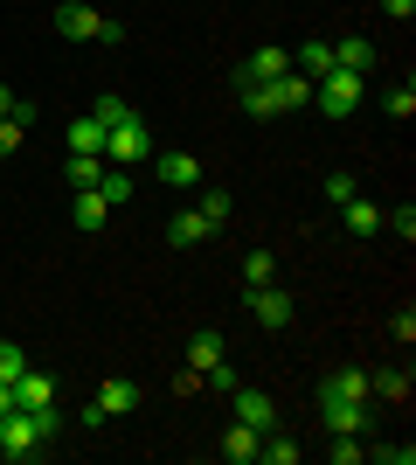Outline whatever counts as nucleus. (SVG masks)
Returning <instances> with one entry per match:
<instances>
[{"mask_svg":"<svg viewBox=\"0 0 416 465\" xmlns=\"http://www.w3.org/2000/svg\"><path fill=\"white\" fill-rule=\"evenodd\" d=\"M382 15H389V21H410V15H416V0H382Z\"/></svg>","mask_w":416,"mask_h":465,"instance_id":"nucleus-32","label":"nucleus"},{"mask_svg":"<svg viewBox=\"0 0 416 465\" xmlns=\"http://www.w3.org/2000/svg\"><path fill=\"white\" fill-rule=\"evenodd\" d=\"M271 278H277V257L271 251H250V257H243V285H250V292L271 285Z\"/></svg>","mask_w":416,"mask_h":465,"instance_id":"nucleus-23","label":"nucleus"},{"mask_svg":"<svg viewBox=\"0 0 416 465\" xmlns=\"http://www.w3.org/2000/svg\"><path fill=\"white\" fill-rule=\"evenodd\" d=\"M7 410H15V389H7V382H0V417H7Z\"/></svg>","mask_w":416,"mask_h":465,"instance_id":"nucleus-34","label":"nucleus"},{"mask_svg":"<svg viewBox=\"0 0 416 465\" xmlns=\"http://www.w3.org/2000/svg\"><path fill=\"white\" fill-rule=\"evenodd\" d=\"M91 403H98L104 417H132V410H139V382H132V375H111V382H104Z\"/></svg>","mask_w":416,"mask_h":465,"instance_id":"nucleus-9","label":"nucleus"},{"mask_svg":"<svg viewBox=\"0 0 416 465\" xmlns=\"http://www.w3.org/2000/svg\"><path fill=\"white\" fill-rule=\"evenodd\" d=\"M257 445H264V430L229 424V438H222V459H229V465H250V459H257Z\"/></svg>","mask_w":416,"mask_h":465,"instance_id":"nucleus-17","label":"nucleus"},{"mask_svg":"<svg viewBox=\"0 0 416 465\" xmlns=\"http://www.w3.org/2000/svg\"><path fill=\"white\" fill-rule=\"evenodd\" d=\"M98 7H83V0H63L56 7V35H70V42H98Z\"/></svg>","mask_w":416,"mask_h":465,"instance_id":"nucleus-6","label":"nucleus"},{"mask_svg":"<svg viewBox=\"0 0 416 465\" xmlns=\"http://www.w3.org/2000/svg\"><path fill=\"white\" fill-rule=\"evenodd\" d=\"M7 112H15V91H7V84H0V118H7Z\"/></svg>","mask_w":416,"mask_h":465,"instance_id":"nucleus-33","label":"nucleus"},{"mask_svg":"<svg viewBox=\"0 0 416 465\" xmlns=\"http://www.w3.org/2000/svg\"><path fill=\"white\" fill-rule=\"evenodd\" d=\"M21 369H28V354H21L15 341H0V382L15 389V375H21Z\"/></svg>","mask_w":416,"mask_h":465,"instance_id":"nucleus-26","label":"nucleus"},{"mask_svg":"<svg viewBox=\"0 0 416 465\" xmlns=\"http://www.w3.org/2000/svg\"><path fill=\"white\" fill-rule=\"evenodd\" d=\"M285 70H292V49H257V56L250 63H237V84H264V77H285Z\"/></svg>","mask_w":416,"mask_h":465,"instance_id":"nucleus-8","label":"nucleus"},{"mask_svg":"<svg viewBox=\"0 0 416 465\" xmlns=\"http://www.w3.org/2000/svg\"><path fill=\"white\" fill-rule=\"evenodd\" d=\"M250 312H257L264 327H292V292H277V285H257V292H250Z\"/></svg>","mask_w":416,"mask_h":465,"instance_id":"nucleus-10","label":"nucleus"},{"mask_svg":"<svg viewBox=\"0 0 416 465\" xmlns=\"http://www.w3.org/2000/svg\"><path fill=\"white\" fill-rule=\"evenodd\" d=\"M70 153H98V160H104V125H98L91 112H83L77 125H70Z\"/></svg>","mask_w":416,"mask_h":465,"instance_id":"nucleus-19","label":"nucleus"},{"mask_svg":"<svg viewBox=\"0 0 416 465\" xmlns=\"http://www.w3.org/2000/svg\"><path fill=\"white\" fill-rule=\"evenodd\" d=\"M229 396H237V424H250V430H277V403L271 396H264V389H229Z\"/></svg>","mask_w":416,"mask_h":465,"instance_id":"nucleus-5","label":"nucleus"},{"mask_svg":"<svg viewBox=\"0 0 416 465\" xmlns=\"http://www.w3.org/2000/svg\"><path fill=\"white\" fill-rule=\"evenodd\" d=\"M389 112H396V118H416V84H396V91H389Z\"/></svg>","mask_w":416,"mask_h":465,"instance_id":"nucleus-30","label":"nucleus"},{"mask_svg":"<svg viewBox=\"0 0 416 465\" xmlns=\"http://www.w3.org/2000/svg\"><path fill=\"white\" fill-rule=\"evenodd\" d=\"M153 174L167 181V188H201V160H195V153H160Z\"/></svg>","mask_w":416,"mask_h":465,"instance_id":"nucleus-13","label":"nucleus"},{"mask_svg":"<svg viewBox=\"0 0 416 465\" xmlns=\"http://www.w3.org/2000/svg\"><path fill=\"white\" fill-rule=\"evenodd\" d=\"M188 369H195L201 382L222 369V333H195V341H188Z\"/></svg>","mask_w":416,"mask_h":465,"instance_id":"nucleus-15","label":"nucleus"},{"mask_svg":"<svg viewBox=\"0 0 416 465\" xmlns=\"http://www.w3.org/2000/svg\"><path fill=\"white\" fill-rule=\"evenodd\" d=\"M91 118L111 133V125H119V118H132V112H125V97H98V104H91Z\"/></svg>","mask_w":416,"mask_h":465,"instance_id":"nucleus-27","label":"nucleus"},{"mask_svg":"<svg viewBox=\"0 0 416 465\" xmlns=\"http://www.w3.org/2000/svg\"><path fill=\"white\" fill-rule=\"evenodd\" d=\"M98 194L111 202V209H125V202H132V174H125V167H104V174H98Z\"/></svg>","mask_w":416,"mask_h":465,"instance_id":"nucleus-20","label":"nucleus"},{"mask_svg":"<svg viewBox=\"0 0 416 465\" xmlns=\"http://www.w3.org/2000/svg\"><path fill=\"white\" fill-rule=\"evenodd\" d=\"M104 160H111V167H139V160H153V133H146L139 118H119V125L104 133Z\"/></svg>","mask_w":416,"mask_h":465,"instance_id":"nucleus-4","label":"nucleus"},{"mask_svg":"<svg viewBox=\"0 0 416 465\" xmlns=\"http://www.w3.org/2000/svg\"><path fill=\"white\" fill-rule=\"evenodd\" d=\"M326 459H334V465H361V459H368V445H361V438H347V430H334Z\"/></svg>","mask_w":416,"mask_h":465,"instance_id":"nucleus-25","label":"nucleus"},{"mask_svg":"<svg viewBox=\"0 0 416 465\" xmlns=\"http://www.w3.org/2000/svg\"><path fill=\"white\" fill-rule=\"evenodd\" d=\"M354 174H326V202H334V209H340V202H354Z\"/></svg>","mask_w":416,"mask_h":465,"instance_id":"nucleus-29","label":"nucleus"},{"mask_svg":"<svg viewBox=\"0 0 416 465\" xmlns=\"http://www.w3.org/2000/svg\"><path fill=\"white\" fill-rule=\"evenodd\" d=\"M340 215H347V230H354V236H375V230H382V209L368 202V194H354V202H340Z\"/></svg>","mask_w":416,"mask_h":465,"instance_id":"nucleus-18","label":"nucleus"},{"mask_svg":"<svg viewBox=\"0 0 416 465\" xmlns=\"http://www.w3.org/2000/svg\"><path fill=\"white\" fill-rule=\"evenodd\" d=\"M368 396H389V403H402V396H410V375H402V369H389V375H368Z\"/></svg>","mask_w":416,"mask_h":465,"instance_id":"nucleus-24","label":"nucleus"},{"mask_svg":"<svg viewBox=\"0 0 416 465\" xmlns=\"http://www.w3.org/2000/svg\"><path fill=\"white\" fill-rule=\"evenodd\" d=\"M201 215H208V223L222 230V223L237 215V194H229V188H201Z\"/></svg>","mask_w":416,"mask_h":465,"instance_id":"nucleus-22","label":"nucleus"},{"mask_svg":"<svg viewBox=\"0 0 416 465\" xmlns=\"http://www.w3.org/2000/svg\"><path fill=\"white\" fill-rule=\"evenodd\" d=\"M319 417H326V430L361 438V430H368V396H347L340 375H326V382H319Z\"/></svg>","mask_w":416,"mask_h":465,"instance_id":"nucleus-1","label":"nucleus"},{"mask_svg":"<svg viewBox=\"0 0 416 465\" xmlns=\"http://www.w3.org/2000/svg\"><path fill=\"white\" fill-rule=\"evenodd\" d=\"M49 451V438H42V424H35V410H7L0 417V459H42Z\"/></svg>","mask_w":416,"mask_h":465,"instance_id":"nucleus-3","label":"nucleus"},{"mask_svg":"<svg viewBox=\"0 0 416 465\" xmlns=\"http://www.w3.org/2000/svg\"><path fill=\"white\" fill-rule=\"evenodd\" d=\"M334 63H340V70H354V77H368V70L382 63V49H375L368 35H340V42H334Z\"/></svg>","mask_w":416,"mask_h":465,"instance_id":"nucleus-7","label":"nucleus"},{"mask_svg":"<svg viewBox=\"0 0 416 465\" xmlns=\"http://www.w3.org/2000/svg\"><path fill=\"white\" fill-rule=\"evenodd\" d=\"M292 70L298 77H326V70H334V42H305V49H292Z\"/></svg>","mask_w":416,"mask_h":465,"instance_id":"nucleus-16","label":"nucleus"},{"mask_svg":"<svg viewBox=\"0 0 416 465\" xmlns=\"http://www.w3.org/2000/svg\"><path fill=\"white\" fill-rule=\"evenodd\" d=\"M382 230H396V236H402V243H410V236H416V209H410V202H402V209H396V215H382Z\"/></svg>","mask_w":416,"mask_h":465,"instance_id":"nucleus-28","label":"nucleus"},{"mask_svg":"<svg viewBox=\"0 0 416 465\" xmlns=\"http://www.w3.org/2000/svg\"><path fill=\"white\" fill-rule=\"evenodd\" d=\"M361 97H368V84H361L354 70H340V63H334V70H326V77L313 84V104H319L326 118H347V112H361Z\"/></svg>","mask_w":416,"mask_h":465,"instance_id":"nucleus-2","label":"nucleus"},{"mask_svg":"<svg viewBox=\"0 0 416 465\" xmlns=\"http://www.w3.org/2000/svg\"><path fill=\"white\" fill-rule=\"evenodd\" d=\"M201 236H216V223H208L201 209H180L174 223H167V243H174V251H195Z\"/></svg>","mask_w":416,"mask_h":465,"instance_id":"nucleus-11","label":"nucleus"},{"mask_svg":"<svg viewBox=\"0 0 416 465\" xmlns=\"http://www.w3.org/2000/svg\"><path fill=\"white\" fill-rule=\"evenodd\" d=\"M70 209H77V230H104L111 223V202L98 188H70Z\"/></svg>","mask_w":416,"mask_h":465,"instance_id":"nucleus-14","label":"nucleus"},{"mask_svg":"<svg viewBox=\"0 0 416 465\" xmlns=\"http://www.w3.org/2000/svg\"><path fill=\"white\" fill-rule=\"evenodd\" d=\"M382 465H416V445H375Z\"/></svg>","mask_w":416,"mask_h":465,"instance_id":"nucleus-31","label":"nucleus"},{"mask_svg":"<svg viewBox=\"0 0 416 465\" xmlns=\"http://www.w3.org/2000/svg\"><path fill=\"white\" fill-rule=\"evenodd\" d=\"M104 167H111V160H98V153H70V188H98Z\"/></svg>","mask_w":416,"mask_h":465,"instance_id":"nucleus-21","label":"nucleus"},{"mask_svg":"<svg viewBox=\"0 0 416 465\" xmlns=\"http://www.w3.org/2000/svg\"><path fill=\"white\" fill-rule=\"evenodd\" d=\"M15 403H21V410H42V403H56V375H42V369H21V375H15Z\"/></svg>","mask_w":416,"mask_h":465,"instance_id":"nucleus-12","label":"nucleus"}]
</instances>
